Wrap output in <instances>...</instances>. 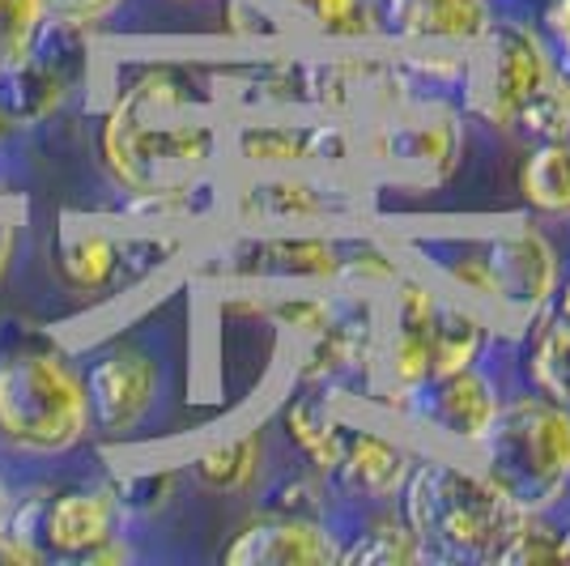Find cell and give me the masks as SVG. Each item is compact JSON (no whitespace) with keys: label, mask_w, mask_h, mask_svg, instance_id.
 I'll list each match as a JSON object with an SVG mask.
<instances>
[{"label":"cell","mask_w":570,"mask_h":566,"mask_svg":"<svg viewBox=\"0 0 570 566\" xmlns=\"http://www.w3.org/2000/svg\"><path fill=\"white\" fill-rule=\"evenodd\" d=\"M196 86L179 69H132L102 116L98 154L128 196L191 192L217 158V128L196 116Z\"/></svg>","instance_id":"obj_1"},{"label":"cell","mask_w":570,"mask_h":566,"mask_svg":"<svg viewBox=\"0 0 570 566\" xmlns=\"http://www.w3.org/2000/svg\"><path fill=\"white\" fill-rule=\"evenodd\" d=\"M439 285L455 290L490 320L523 329L553 299L562 282V260L541 226L507 222L473 235H434L417 247Z\"/></svg>","instance_id":"obj_2"},{"label":"cell","mask_w":570,"mask_h":566,"mask_svg":"<svg viewBox=\"0 0 570 566\" xmlns=\"http://www.w3.org/2000/svg\"><path fill=\"white\" fill-rule=\"evenodd\" d=\"M387 290L392 294L380 308V350L371 371L392 401L439 371L485 362L494 345V320L476 303L422 273H401Z\"/></svg>","instance_id":"obj_3"},{"label":"cell","mask_w":570,"mask_h":566,"mask_svg":"<svg viewBox=\"0 0 570 566\" xmlns=\"http://www.w3.org/2000/svg\"><path fill=\"white\" fill-rule=\"evenodd\" d=\"M401 519L426 563H490L511 524L523 516L460 456H417L404 477Z\"/></svg>","instance_id":"obj_4"},{"label":"cell","mask_w":570,"mask_h":566,"mask_svg":"<svg viewBox=\"0 0 570 566\" xmlns=\"http://www.w3.org/2000/svg\"><path fill=\"white\" fill-rule=\"evenodd\" d=\"M473 107L499 133L528 142H570V77L553 60L546 35L511 18H494L476 43Z\"/></svg>","instance_id":"obj_5"},{"label":"cell","mask_w":570,"mask_h":566,"mask_svg":"<svg viewBox=\"0 0 570 566\" xmlns=\"http://www.w3.org/2000/svg\"><path fill=\"white\" fill-rule=\"evenodd\" d=\"M473 465L515 511H558L570 495V404L546 392L507 397L476 439Z\"/></svg>","instance_id":"obj_6"},{"label":"cell","mask_w":570,"mask_h":566,"mask_svg":"<svg viewBox=\"0 0 570 566\" xmlns=\"http://www.w3.org/2000/svg\"><path fill=\"white\" fill-rule=\"evenodd\" d=\"M95 435L86 375L56 345L0 354V443L22 456H65Z\"/></svg>","instance_id":"obj_7"},{"label":"cell","mask_w":570,"mask_h":566,"mask_svg":"<svg viewBox=\"0 0 570 566\" xmlns=\"http://www.w3.org/2000/svg\"><path fill=\"white\" fill-rule=\"evenodd\" d=\"M4 528L43 549V558L95 563L98 549L119 537V495L107 486H72L48 498H26L4 511Z\"/></svg>","instance_id":"obj_8"},{"label":"cell","mask_w":570,"mask_h":566,"mask_svg":"<svg viewBox=\"0 0 570 566\" xmlns=\"http://www.w3.org/2000/svg\"><path fill=\"white\" fill-rule=\"evenodd\" d=\"M460 116L452 107H439V103H392L371 137H366V154L396 179L409 184H443L460 163Z\"/></svg>","instance_id":"obj_9"},{"label":"cell","mask_w":570,"mask_h":566,"mask_svg":"<svg viewBox=\"0 0 570 566\" xmlns=\"http://www.w3.org/2000/svg\"><path fill=\"white\" fill-rule=\"evenodd\" d=\"M499 404L502 388L485 362L439 371V375L422 379L417 388H409L404 397H396V409L417 430H426L430 439H439L448 448L464 451H473L476 439L490 430Z\"/></svg>","instance_id":"obj_10"},{"label":"cell","mask_w":570,"mask_h":566,"mask_svg":"<svg viewBox=\"0 0 570 566\" xmlns=\"http://www.w3.org/2000/svg\"><path fill=\"white\" fill-rule=\"evenodd\" d=\"M357 209V196L333 170H264L235 192V213L247 226H336Z\"/></svg>","instance_id":"obj_11"},{"label":"cell","mask_w":570,"mask_h":566,"mask_svg":"<svg viewBox=\"0 0 570 566\" xmlns=\"http://www.w3.org/2000/svg\"><path fill=\"white\" fill-rule=\"evenodd\" d=\"M235 154L256 170H341L354 163L357 137L341 119H256L235 133Z\"/></svg>","instance_id":"obj_12"},{"label":"cell","mask_w":570,"mask_h":566,"mask_svg":"<svg viewBox=\"0 0 570 566\" xmlns=\"http://www.w3.org/2000/svg\"><path fill=\"white\" fill-rule=\"evenodd\" d=\"M86 375V397H90V426L102 439H124L149 418L158 401V362L132 341H111L102 345Z\"/></svg>","instance_id":"obj_13"},{"label":"cell","mask_w":570,"mask_h":566,"mask_svg":"<svg viewBox=\"0 0 570 566\" xmlns=\"http://www.w3.org/2000/svg\"><path fill=\"white\" fill-rule=\"evenodd\" d=\"M375 350H380V308L362 290H345V294H336L328 324L303 336L298 375L307 379L311 388L362 375L375 367Z\"/></svg>","instance_id":"obj_14"},{"label":"cell","mask_w":570,"mask_h":566,"mask_svg":"<svg viewBox=\"0 0 570 566\" xmlns=\"http://www.w3.org/2000/svg\"><path fill=\"white\" fill-rule=\"evenodd\" d=\"M413 451L404 448L401 439L383 435L375 426L362 422H341V435H336V451L324 469V481L341 490L350 502H392L401 495L404 477L413 469Z\"/></svg>","instance_id":"obj_15"},{"label":"cell","mask_w":570,"mask_h":566,"mask_svg":"<svg viewBox=\"0 0 570 566\" xmlns=\"http://www.w3.org/2000/svg\"><path fill=\"white\" fill-rule=\"evenodd\" d=\"M341 558V537L320 516H268L243 524L222 549L226 566H333Z\"/></svg>","instance_id":"obj_16"},{"label":"cell","mask_w":570,"mask_h":566,"mask_svg":"<svg viewBox=\"0 0 570 566\" xmlns=\"http://www.w3.org/2000/svg\"><path fill=\"white\" fill-rule=\"evenodd\" d=\"M380 22L413 48H476L494 13L490 0H383Z\"/></svg>","instance_id":"obj_17"},{"label":"cell","mask_w":570,"mask_h":566,"mask_svg":"<svg viewBox=\"0 0 570 566\" xmlns=\"http://www.w3.org/2000/svg\"><path fill=\"white\" fill-rule=\"evenodd\" d=\"M528 379L537 392L570 404V273L558 282L528 341Z\"/></svg>","instance_id":"obj_18"},{"label":"cell","mask_w":570,"mask_h":566,"mask_svg":"<svg viewBox=\"0 0 570 566\" xmlns=\"http://www.w3.org/2000/svg\"><path fill=\"white\" fill-rule=\"evenodd\" d=\"M128 269V247L107 231H72L56 247V273L60 282L77 294H102L124 277Z\"/></svg>","instance_id":"obj_19"},{"label":"cell","mask_w":570,"mask_h":566,"mask_svg":"<svg viewBox=\"0 0 570 566\" xmlns=\"http://www.w3.org/2000/svg\"><path fill=\"white\" fill-rule=\"evenodd\" d=\"M191 477L209 495H247L264 472V435L238 430L230 439H217L205 451L191 456Z\"/></svg>","instance_id":"obj_20"},{"label":"cell","mask_w":570,"mask_h":566,"mask_svg":"<svg viewBox=\"0 0 570 566\" xmlns=\"http://www.w3.org/2000/svg\"><path fill=\"white\" fill-rule=\"evenodd\" d=\"M523 205L553 222H570V145L537 142L520 166Z\"/></svg>","instance_id":"obj_21"},{"label":"cell","mask_w":570,"mask_h":566,"mask_svg":"<svg viewBox=\"0 0 570 566\" xmlns=\"http://www.w3.org/2000/svg\"><path fill=\"white\" fill-rule=\"evenodd\" d=\"M285 18H298L311 35L336 43H362L380 35V4L375 0H277Z\"/></svg>","instance_id":"obj_22"},{"label":"cell","mask_w":570,"mask_h":566,"mask_svg":"<svg viewBox=\"0 0 570 566\" xmlns=\"http://www.w3.org/2000/svg\"><path fill=\"white\" fill-rule=\"evenodd\" d=\"M341 422H345V413H336L333 401L320 397V392H303V397H294L285 404V435H289L294 448L307 456L315 477H324L328 460H333Z\"/></svg>","instance_id":"obj_23"},{"label":"cell","mask_w":570,"mask_h":566,"mask_svg":"<svg viewBox=\"0 0 570 566\" xmlns=\"http://www.w3.org/2000/svg\"><path fill=\"white\" fill-rule=\"evenodd\" d=\"M336 563H371V566H404V563H426L422 545L413 541V533L404 528L401 516L371 519L354 541H341V558Z\"/></svg>","instance_id":"obj_24"},{"label":"cell","mask_w":570,"mask_h":566,"mask_svg":"<svg viewBox=\"0 0 570 566\" xmlns=\"http://www.w3.org/2000/svg\"><path fill=\"white\" fill-rule=\"evenodd\" d=\"M490 563L502 566H549L562 563V524L553 519V511H532L511 524V533L502 537Z\"/></svg>","instance_id":"obj_25"},{"label":"cell","mask_w":570,"mask_h":566,"mask_svg":"<svg viewBox=\"0 0 570 566\" xmlns=\"http://www.w3.org/2000/svg\"><path fill=\"white\" fill-rule=\"evenodd\" d=\"M43 26V0H0V69L26 60Z\"/></svg>","instance_id":"obj_26"},{"label":"cell","mask_w":570,"mask_h":566,"mask_svg":"<svg viewBox=\"0 0 570 566\" xmlns=\"http://www.w3.org/2000/svg\"><path fill=\"white\" fill-rule=\"evenodd\" d=\"M119 4L124 0H43V13H48V22H65L86 30V26L107 22Z\"/></svg>","instance_id":"obj_27"},{"label":"cell","mask_w":570,"mask_h":566,"mask_svg":"<svg viewBox=\"0 0 570 566\" xmlns=\"http://www.w3.org/2000/svg\"><path fill=\"white\" fill-rule=\"evenodd\" d=\"M541 35H546L553 60L570 77V0H549L541 13Z\"/></svg>","instance_id":"obj_28"},{"label":"cell","mask_w":570,"mask_h":566,"mask_svg":"<svg viewBox=\"0 0 570 566\" xmlns=\"http://www.w3.org/2000/svg\"><path fill=\"white\" fill-rule=\"evenodd\" d=\"M13 252H18V226H13V222H0V277L9 273Z\"/></svg>","instance_id":"obj_29"},{"label":"cell","mask_w":570,"mask_h":566,"mask_svg":"<svg viewBox=\"0 0 570 566\" xmlns=\"http://www.w3.org/2000/svg\"><path fill=\"white\" fill-rule=\"evenodd\" d=\"M562 563L570 566V519L562 524Z\"/></svg>","instance_id":"obj_30"},{"label":"cell","mask_w":570,"mask_h":566,"mask_svg":"<svg viewBox=\"0 0 570 566\" xmlns=\"http://www.w3.org/2000/svg\"><path fill=\"white\" fill-rule=\"evenodd\" d=\"M9 133H13V119L4 116V107H0V142H4V137H9Z\"/></svg>","instance_id":"obj_31"},{"label":"cell","mask_w":570,"mask_h":566,"mask_svg":"<svg viewBox=\"0 0 570 566\" xmlns=\"http://www.w3.org/2000/svg\"><path fill=\"white\" fill-rule=\"evenodd\" d=\"M4 511H9V495H4V481H0V519H4Z\"/></svg>","instance_id":"obj_32"},{"label":"cell","mask_w":570,"mask_h":566,"mask_svg":"<svg viewBox=\"0 0 570 566\" xmlns=\"http://www.w3.org/2000/svg\"><path fill=\"white\" fill-rule=\"evenodd\" d=\"M567 145H570V142H567Z\"/></svg>","instance_id":"obj_33"}]
</instances>
